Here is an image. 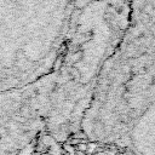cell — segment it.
I'll return each mask as SVG.
<instances>
[{
    "instance_id": "cell-1",
    "label": "cell",
    "mask_w": 155,
    "mask_h": 155,
    "mask_svg": "<svg viewBox=\"0 0 155 155\" xmlns=\"http://www.w3.org/2000/svg\"><path fill=\"white\" fill-rule=\"evenodd\" d=\"M75 149H76V151L86 153V150H87V143H85V142H80L79 144L75 145Z\"/></svg>"
},
{
    "instance_id": "cell-2",
    "label": "cell",
    "mask_w": 155,
    "mask_h": 155,
    "mask_svg": "<svg viewBox=\"0 0 155 155\" xmlns=\"http://www.w3.org/2000/svg\"><path fill=\"white\" fill-rule=\"evenodd\" d=\"M97 149V144L96 143H87V150H86V154L87 155H92Z\"/></svg>"
}]
</instances>
